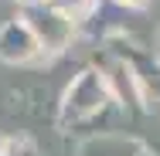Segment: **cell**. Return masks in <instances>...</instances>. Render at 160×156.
Here are the masks:
<instances>
[{
	"mask_svg": "<svg viewBox=\"0 0 160 156\" xmlns=\"http://www.w3.org/2000/svg\"><path fill=\"white\" fill-rule=\"evenodd\" d=\"M140 153H147V146L123 132H92L75 149V156H140Z\"/></svg>",
	"mask_w": 160,
	"mask_h": 156,
	"instance_id": "obj_5",
	"label": "cell"
},
{
	"mask_svg": "<svg viewBox=\"0 0 160 156\" xmlns=\"http://www.w3.org/2000/svg\"><path fill=\"white\" fill-rule=\"evenodd\" d=\"M24 3H44V0H21V7H24Z\"/></svg>",
	"mask_w": 160,
	"mask_h": 156,
	"instance_id": "obj_11",
	"label": "cell"
},
{
	"mask_svg": "<svg viewBox=\"0 0 160 156\" xmlns=\"http://www.w3.org/2000/svg\"><path fill=\"white\" fill-rule=\"evenodd\" d=\"M112 3H123V7H147L150 0H112Z\"/></svg>",
	"mask_w": 160,
	"mask_h": 156,
	"instance_id": "obj_9",
	"label": "cell"
},
{
	"mask_svg": "<svg viewBox=\"0 0 160 156\" xmlns=\"http://www.w3.org/2000/svg\"><path fill=\"white\" fill-rule=\"evenodd\" d=\"M48 7H55L58 14H65V17H72L75 24L82 21V17H92L99 7V0H44Z\"/></svg>",
	"mask_w": 160,
	"mask_h": 156,
	"instance_id": "obj_6",
	"label": "cell"
},
{
	"mask_svg": "<svg viewBox=\"0 0 160 156\" xmlns=\"http://www.w3.org/2000/svg\"><path fill=\"white\" fill-rule=\"evenodd\" d=\"M157 64H160V31H157Z\"/></svg>",
	"mask_w": 160,
	"mask_h": 156,
	"instance_id": "obj_10",
	"label": "cell"
},
{
	"mask_svg": "<svg viewBox=\"0 0 160 156\" xmlns=\"http://www.w3.org/2000/svg\"><path fill=\"white\" fill-rule=\"evenodd\" d=\"M140 156H153V153H140Z\"/></svg>",
	"mask_w": 160,
	"mask_h": 156,
	"instance_id": "obj_12",
	"label": "cell"
},
{
	"mask_svg": "<svg viewBox=\"0 0 160 156\" xmlns=\"http://www.w3.org/2000/svg\"><path fill=\"white\" fill-rule=\"evenodd\" d=\"M116 102V95L109 88L102 68H82L68 85H65L62 98H58V125H78L99 119L102 112H109Z\"/></svg>",
	"mask_w": 160,
	"mask_h": 156,
	"instance_id": "obj_1",
	"label": "cell"
},
{
	"mask_svg": "<svg viewBox=\"0 0 160 156\" xmlns=\"http://www.w3.org/2000/svg\"><path fill=\"white\" fill-rule=\"evenodd\" d=\"M140 78H143V85H150L153 95L160 98V64H153V75H140Z\"/></svg>",
	"mask_w": 160,
	"mask_h": 156,
	"instance_id": "obj_8",
	"label": "cell"
},
{
	"mask_svg": "<svg viewBox=\"0 0 160 156\" xmlns=\"http://www.w3.org/2000/svg\"><path fill=\"white\" fill-rule=\"evenodd\" d=\"M0 116L24 122H58V102L48 92V85L17 75L0 85Z\"/></svg>",
	"mask_w": 160,
	"mask_h": 156,
	"instance_id": "obj_2",
	"label": "cell"
},
{
	"mask_svg": "<svg viewBox=\"0 0 160 156\" xmlns=\"http://www.w3.org/2000/svg\"><path fill=\"white\" fill-rule=\"evenodd\" d=\"M0 156H38L28 139H7V143H0Z\"/></svg>",
	"mask_w": 160,
	"mask_h": 156,
	"instance_id": "obj_7",
	"label": "cell"
},
{
	"mask_svg": "<svg viewBox=\"0 0 160 156\" xmlns=\"http://www.w3.org/2000/svg\"><path fill=\"white\" fill-rule=\"evenodd\" d=\"M17 17L31 27L34 41L41 44V54H62L75 37V21L58 14L48 3H24Z\"/></svg>",
	"mask_w": 160,
	"mask_h": 156,
	"instance_id": "obj_3",
	"label": "cell"
},
{
	"mask_svg": "<svg viewBox=\"0 0 160 156\" xmlns=\"http://www.w3.org/2000/svg\"><path fill=\"white\" fill-rule=\"evenodd\" d=\"M44 58L41 54V44L34 41L31 27L21 21V17H10L7 24H0V61L14 64V68H24V64Z\"/></svg>",
	"mask_w": 160,
	"mask_h": 156,
	"instance_id": "obj_4",
	"label": "cell"
}]
</instances>
